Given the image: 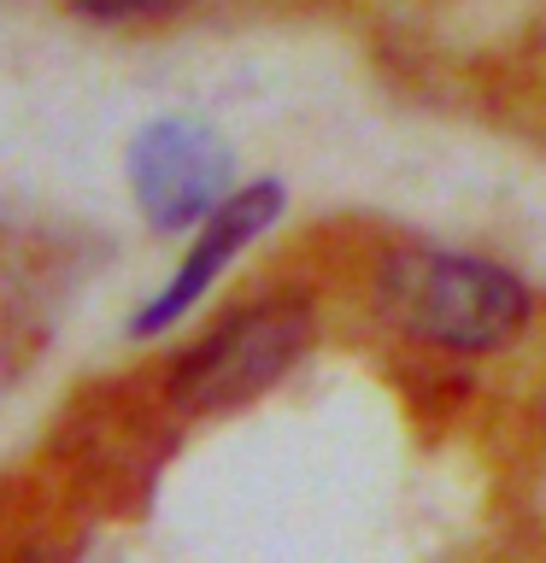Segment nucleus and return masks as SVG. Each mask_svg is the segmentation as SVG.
Wrapping results in <instances>:
<instances>
[{
  "instance_id": "39448f33",
  "label": "nucleus",
  "mask_w": 546,
  "mask_h": 563,
  "mask_svg": "<svg viewBox=\"0 0 546 563\" xmlns=\"http://www.w3.org/2000/svg\"><path fill=\"white\" fill-rule=\"evenodd\" d=\"M83 18H95V24H135V18H171L183 12L188 0H70Z\"/></svg>"
},
{
  "instance_id": "20e7f679",
  "label": "nucleus",
  "mask_w": 546,
  "mask_h": 563,
  "mask_svg": "<svg viewBox=\"0 0 546 563\" xmlns=\"http://www.w3.org/2000/svg\"><path fill=\"white\" fill-rule=\"evenodd\" d=\"M276 211H282V183H271V176L229 194V200L200 223V241L188 246V258L176 264V276L135 311V334H159V329H171L176 317H188L194 299H200L211 282L223 276V264L236 258L241 246H253L264 229L276 223Z\"/></svg>"
},
{
  "instance_id": "7ed1b4c3",
  "label": "nucleus",
  "mask_w": 546,
  "mask_h": 563,
  "mask_svg": "<svg viewBox=\"0 0 546 563\" xmlns=\"http://www.w3.org/2000/svg\"><path fill=\"white\" fill-rule=\"evenodd\" d=\"M130 188L153 229L206 223L229 200V147L194 118H159L130 141Z\"/></svg>"
},
{
  "instance_id": "f257e3e1",
  "label": "nucleus",
  "mask_w": 546,
  "mask_h": 563,
  "mask_svg": "<svg viewBox=\"0 0 546 563\" xmlns=\"http://www.w3.org/2000/svg\"><path fill=\"white\" fill-rule=\"evenodd\" d=\"M376 306L412 341L447 352H493L535 317V299L511 271L435 246H400L376 264Z\"/></svg>"
},
{
  "instance_id": "f03ea898",
  "label": "nucleus",
  "mask_w": 546,
  "mask_h": 563,
  "mask_svg": "<svg viewBox=\"0 0 546 563\" xmlns=\"http://www.w3.org/2000/svg\"><path fill=\"white\" fill-rule=\"evenodd\" d=\"M312 346L306 299H259L223 317L206 341H194L171 364V399L183 411H236V405L271 394Z\"/></svg>"
}]
</instances>
